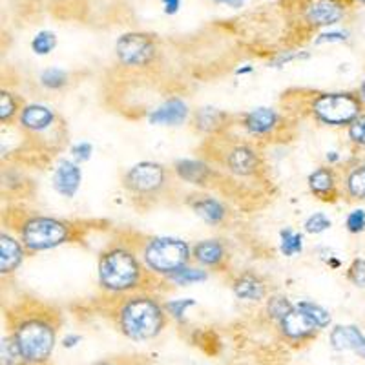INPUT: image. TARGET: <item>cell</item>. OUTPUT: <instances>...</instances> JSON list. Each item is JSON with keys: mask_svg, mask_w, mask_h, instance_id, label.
I'll return each instance as SVG.
<instances>
[{"mask_svg": "<svg viewBox=\"0 0 365 365\" xmlns=\"http://www.w3.org/2000/svg\"><path fill=\"white\" fill-rule=\"evenodd\" d=\"M232 292L243 302H262L267 298V283L259 274L245 270L232 282Z\"/></svg>", "mask_w": 365, "mask_h": 365, "instance_id": "cell-21", "label": "cell"}, {"mask_svg": "<svg viewBox=\"0 0 365 365\" xmlns=\"http://www.w3.org/2000/svg\"><path fill=\"white\" fill-rule=\"evenodd\" d=\"M0 365H26L11 334L2 338V345H0Z\"/></svg>", "mask_w": 365, "mask_h": 365, "instance_id": "cell-31", "label": "cell"}, {"mask_svg": "<svg viewBox=\"0 0 365 365\" xmlns=\"http://www.w3.org/2000/svg\"><path fill=\"white\" fill-rule=\"evenodd\" d=\"M170 182V172L155 161H141L123 175V188L135 197L150 200L161 194Z\"/></svg>", "mask_w": 365, "mask_h": 365, "instance_id": "cell-8", "label": "cell"}, {"mask_svg": "<svg viewBox=\"0 0 365 365\" xmlns=\"http://www.w3.org/2000/svg\"><path fill=\"white\" fill-rule=\"evenodd\" d=\"M345 8L338 0H309L303 8V19L311 28H329L344 19Z\"/></svg>", "mask_w": 365, "mask_h": 365, "instance_id": "cell-14", "label": "cell"}, {"mask_svg": "<svg viewBox=\"0 0 365 365\" xmlns=\"http://www.w3.org/2000/svg\"><path fill=\"white\" fill-rule=\"evenodd\" d=\"M228 120L230 115L217 108H212V106H205L200 108L194 115V128L200 130L201 133H207V135H216V133L227 132Z\"/></svg>", "mask_w": 365, "mask_h": 365, "instance_id": "cell-23", "label": "cell"}, {"mask_svg": "<svg viewBox=\"0 0 365 365\" xmlns=\"http://www.w3.org/2000/svg\"><path fill=\"white\" fill-rule=\"evenodd\" d=\"M188 117H190L188 104L179 97H170L148 113V123L155 126H179L187 123Z\"/></svg>", "mask_w": 365, "mask_h": 365, "instance_id": "cell-17", "label": "cell"}, {"mask_svg": "<svg viewBox=\"0 0 365 365\" xmlns=\"http://www.w3.org/2000/svg\"><path fill=\"white\" fill-rule=\"evenodd\" d=\"M188 207L201 217L207 225L212 227H217V225H223L227 221L228 210L220 200L212 197L208 194H194L187 200Z\"/></svg>", "mask_w": 365, "mask_h": 365, "instance_id": "cell-18", "label": "cell"}, {"mask_svg": "<svg viewBox=\"0 0 365 365\" xmlns=\"http://www.w3.org/2000/svg\"><path fill=\"white\" fill-rule=\"evenodd\" d=\"M81 182H83V170H81L77 161L63 159L53 170V175H51V185H53L55 192L66 197V200H71L79 192Z\"/></svg>", "mask_w": 365, "mask_h": 365, "instance_id": "cell-16", "label": "cell"}, {"mask_svg": "<svg viewBox=\"0 0 365 365\" xmlns=\"http://www.w3.org/2000/svg\"><path fill=\"white\" fill-rule=\"evenodd\" d=\"M38 83L46 90H63V88H66L70 84V73L66 70H63V68H48V70H44L38 75Z\"/></svg>", "mask_w": 365, "mask_h": 365, "instance_id": "cell-27", "label": "cell"}, {"mask_svg": "<svg viewBox=\"0 0 365 365\" xmlns=\"http://www.w3.org/2000/svg\"><path fill=\"white\" fill-rule=\"evenodd\" d=\"M190 307H195V299L185 298V299H170V302L165 303V309L168 312V316L178 322H182L185 319V314Z\"/></svg>", "mask_w": 365, "mask_h": 365, "instance_id": "cell-33", "label": "cell"}, {"mask_svg": "<svg viewBox=\"0 0 365 365\" xmlns=\"http://www.w3.org/2000/svg\"><path fill=\"white\" fill-rule=\"evenodd\" d=\"M208 279V272L205 270V267H182V269L175 270L174 274H170L166 282L174 283L178 287H188L192 283H203Z\"/></svg>", "mask_w": 365, "mask_h": 365, "instance_id": "cell-25", "label": "cell"}, {"mask_svg": "<svg viewBox=\"0 0 365 365\" xmlns=\"http://www.w3.org/2000/svg\"><path fill=\"white\" fill-rule=\"evenodd\" d=\"M212 2H216V4H223V6H230V8L237 9L241 6L245 4V0H212Z\"/></svg>", "mask_w": 365, "mask_h": 365, "instance_id": "cell-44", "label": "cell"}, {"mask_svg": "<svg viewBox=\"0 0 365 365\" xmlns=\"http://www.w3.org/2000/svg\"><path fill=\"white\" fill-rule=\"evenodd\" d=\"M331 225V220L325 216L324 212H316V214H312V216H309L307 220H305L303 228H305V232L309 234H322L325 232V230H329Z\"/></svg>", "mask_w": 365, "mask_h": 365, "instance_id": "cell-34", "label": "cell"}, {"mask_svg": "<svg viewBox=\"0 0 365 365\" xmlns=\"http://www.w3.org/2000/svg\"><path fill=\"white\" fill-rule=\"evenodd\" d=\"M163 6H165L166 15H175L179 11V6H181V0H161Z\"/></svg>", "mask_w": 365, "mask_h": 365, "instance_id": "cell-43", "label": "cell"}, {"mask_svg": "<svg viewBox=\"0 0 365 365\" xmlns=\"http://www.w3.org/2000/svg\"><path fill=\"white\" fill-rule=\"evenodd\" d=\"M210 152L205 154L207 161L223 168L227 174L237 179L259 178L263 172V159L256 146L247 141H234L223 133L208 135Z\"/></svg>", "mask_w": 365, "mask_h": 365, "instance_id": "cell-4", "label": "cell"}, {"mask_svg": "<svg viewBox=\"0 0 365 365\" xmlns=\"http://www.w3.org/2000/svg\"><path fill=\"white\" fill-rule=\"evenodd\" d=\"M329 340H331V347L334 351H351L360 358H365V334L356 325L332 327Z\"/></svg>", "mask_w": 365, "mask_h": 365, "instance_id": "cell-20", "label": "cell"}, {"mask_svg": "<svg viewBox=\"0 0 365 365\" xmlns=\"http://www.w3.org/2000/svg\"><path fill=\"white\" fill-rule=\"evenodd\" d=\"M345 192L351 200L365 201V165H358L347 172Z\"/></svg>", "mask_w": 365, "mask_h": 365, "instance_id": "cell-26", "label": "cell"}, {"mask_svg": "<svg viewBox=\"0 0 365 365\" xmlns=\"http://www.w3.org/2000/svg\"><path fill=\"white\" fill-rule=\"evenodd\" d=\"M26 247L22 245L21 237H15L9 232L0 234V274L2 276H9L13 274L24 262Z\"/></svg>", "mask_w": 365, "mask_h": 365, "instance_id": "cell-19", "label": "cell"}, {"mask_svg": "<svg viewBox=\"0 0 365 365\" xmlns=\"http://www.w3.org/2000/svg\"><path fill=\"white\" fill-rule=\"evenodd\" d=\"M241 126L256 139H276L285 130V117L274 108L259 106L240 117Z\"/></svg>", "mask_w": 365, "mask_h": 365, "instance_id": "cell-10", "label": "cell"}, {"mask_svg": "<svg viewBox=\"0 0 365 365\" xmlns=\"http://www.w3.org/2000/svg\"><path fill=\"white\" fill-rule=\"evenodd\" d=\"M279 250L283 256L292 257L303 250V236L299 232H294L292 228H283L279 232Z\"/></svg>", "mask_w": 365, "mask_h": 365, "instance_id": "cell-29", "label": "cell"}, {"mask_svg": "<svg viewBox=\"0 0 365 365\" xmlns=\"http://www.w3.org/2000/svg\"><path fill=\"white\" fill-rule=\"evenodd\" d=\"M309 55L307 53H291V51H285V53H279L278 57H276V61H274V66H283V64L291 63V61H296V58H307Z\"/></svg>", "mask_w": 365, "mask_h": 365, "instance_id": "cell-41", "label": "cell"}, {"mask_svg": "<svg viewBox=\"0 0 365 365\" xmlns=\"http://www.w3.org/2000/svg\"><path fill=\"white\" fill-rule=\"evenodd\" d=\"M349 141L354 146H365V113H360L356 119L347 126Z\"/></svg>", "mask_w": 365, "mask_h": 365, "instance_id": "cell-35", "label": "cell"}, {"mask_svg": "<svg viewBox=\"0 0 365 365\" xmlns=\"http://www.w3.org/2000/svg\"><path fill=\"white\" fill-rule=\"evenodd\" d=\"M19 128L26 133V135L37 137V139H44L48 133L53 132L61 123H58L57 113L51 108L44 106V104H24L19 113Z\"/></svg>", "mask_w": 365, "mask_h": 365, "instance_id": "cell-11", "label": "cell"}, {"mask_svg": "<svg viewBox=\"0 0 365 365\" xmlns=\"http://www.w3.org/2000/svg\"><path fill=\"white\" fill-rule=\"evenodd\" d=\"M172 172L181 181L195 187H210L217 178V170L207 159H178L172 165Z\"/></svg>", "mask_w": 365, "mask_h": 365, "instance_id": "cell-13", "label": "cell"}, {"mask_svg": "<svg viewBox=\"0 0 365 365\" xmlns=\"http://www.w3.org/2000/svg\"><path fill=\"white\" fill-rule=\"evenodd\" d=\"M115 57L119 66L128 70H146L158 63L159 50L152 35L130 31L117 38Z\"/></svg>", "mask_w": 365, "mask_h": 365, "instance_id": "cell-9", "label": "cell"}, {"mask_svg": "<svg viewBox=\"0 0 365 365\" xmlns=\"http://www.w3.org/2000/svg\"><path fill=\"white\" fill-rule=\"evenodd\" d=\"M292 309H294V303L287 298V296L274 294L270 296V298H267L265 312L267 316H269V319H272V322H276V324H278L279 319H282L287 312L292 311Z\"/></svg>", "mask_w": 365, "mask_h": 365, "instance_id": "cell-30", "label": "cell"}, {"mask_svg": "<svg viewBox=\"0 0 365 365\" xmlns=\"http://www.w3.org/2000/svg\"><path fill=\"white\" fill-rule=\"evenodd\" d=\"M139 252L146 269L165 279L175 270L187 267L192 257V249L187 241L170 236L146 237Z\"/></svg>", "mask_w": 365, "mask_h": 365, "instance_id": "cell-7", "label": "cell"}, {"mask_svg": "<svg viewBox=\"0 0 365 365\" xmlns=\"http://www.w3.org/2000/svg\"><path fill=\"white\" fill-rule=\"evenodd\" d=\"M358 93H360L361 101H364V103H365V81H364V83H361V86H360V91H358Z\"/></svg>", "mask_w": 365, "mask_h": 365, "instance_id": "cell-46", "label": "cell"}, {"mask_svg": "<svg viewBox=\"0 0 365 365\" xmlns=\"http://www.w3.org/2000/svg\"><path fill=\"white\" fill-rule=\"evenodd\" d=\"M360 2H361V4H365V0H360Z\"/></svg>", "mask_w": 365, "mask_h": 365, "instance_id": "cell-47", "label": "cell"}, {"mask_svg": "<svg viewBox=\"0 0 365 365\" xmlns=\"http://www.w3.org/2000/svg\"><path fill=\"white\" fill-rule=\"evenodd\" d=\"M307 185L311 194L316 200L324 201V203H332L340 197V190H338V175L331 165L329 166H318L309 174Z\"/></svg>", "mask_w": 365, "mask_h": 365, "instance_id": "cell-15", "label": "cell"}, {"mask_svg": "<svg viewBox=\"0 0 365 365\" xmlns=\"http://www.w3.org/2000/svg\"><path fill=\"white\" fill-rule=\"evenodd\" d=\"M83 341V336L81 334H75V332H68L66 336L63 338V347L64 349H73Z\"/></svg>", "mask_w": 365, "mask_h": 365, "instance_id": "cell-42", "label": "cell"}, {"mask_svg": "<svg viewBox=\"0 0 365 365\" xmlns=\"http://www.w3.org/2000/svg\"><path fill=\"white\" fill-rule=\"evenodd\" d=\"M91 154H93V146H91V143L83 141L71 146V155H73V159L77 163L88 161V159L91 158Z\"/></svg>", "mask_w": 365, "mask_h": 365, "instance_id": "cell-38", "label": "cell"}, {"mask_svg": "<svg viewBox=\"0 0 365 365\" xmlns=\"http://www.w3.org/2000/svg\"><path fill=\"white\" fill-rule=\"evenodd\" d=\"M345 227L351 234H361L365 230V210L364 208H356L347 216L345 220Z\"/></svg>", "mask_w": 365, "mask_h": 365, "instance_id": "cell-37", "label": "cell"}, {"mask_svg": "<svg viewBox=\"0 0 365 365\" xmlns=\"http://www.w3.org/2000/svg\"><path fill=\"white\" fill-rule=\"evenodd\" d=\"M347 41V31H331V34H322L316 38V44H325V42H344Z\"/></svg>", "mask_w": 365, "mask_h": 365, "instance_id": "cell-40", "label": "cell"}, {"mask_svg": "<svg viewBox=\"0 0 365 365\" xmlns=\"http://www.w3.org/2000/svg\"><path fill=\"white\" fill-rule=\"evenodd\" d=\"M192 259L205 269H221L227 259V249L220 240L197 241L192 247Z\"/></svg>", "mask_w": 365, "mask_h": 365, "instance_id": "cell-22", "label": "cell"}, {"mask_svg": "<svg viewBox=\"0 0 365 365\" xmlns=\"http://www.w3.org/2000/svg\"><path fill=\"white\" fill-rule=\"evenodd\" d=\"M165 303L146 291L132 292L119 298L113 309V322L125 338L132 341L154 340L168 324Z\"/></svg>", "mask_w": 365, "mask_h": 365, "instance_id": "cell-3", "label": "cell"}, {"mask_svg": "<svg viewBox=\"0 0 365 365\" xmlns=\"http://www.w3.org/2000/svg\"><path fill=\"white\" fill-rule=\"evenodd\" d=\"M278 329L282 332V336L291 344H305V341L312 340L318 336V332L322 329L309 318L303 311H299L294 305L292 311L287 312L282 319L278 322Z\"/></svg>", "mask_w": 365, "mask_h": 365, "instance_id": "cell-12", "label": "cell"}, {"mask_svg": "<svg viewBox=\"0 0 365 365\" xmlns=\"http://www.w3.org/2000/svg\"><path fill=\"white\" fill-rule=\"evenodd\" d=\"M9 334L26 365H48L61 327L58 312L38 299H24L8 312Z\"/></svg>", "mask_w": 365, "mask_h": 365, "instance_id": "cell-1", "label": "cell"}, {"mask_svg": "<svg viewBox=\"0 0 365 365\" xmlns=\"http://www.w3.org/2000/svg\"><path fill=\"white\" fill-rule=\"evenodd\" d=\"M91 365H145V364H143V360H139V358L123 356V358H104V360H99Z\"/></svg>", "mask_w": 365, "mask_h": 365, "instance_id": "cell-39", "label": "cell"}, {"mask_svg": "<svg viewBox=\"0 0 365 365\" xmlns=\"http://www.w3.org/2000/svg\"><path fill=\"white\" fill-rule=\"evenodd\" d=\"M57 46V35L53 31H38L31 41V51L35 55H48L55 50Z\"/></svg>", "mask_w": 365, "mask_h": 365, "instance_id": "cell-32", "label": "cell"}, {"mask_svg": "<svg viewBox=\"0 0 365 365\" xmlns=\"http://www.w3.org/2000/svg\"><path fill=\"white\" fill-rule=\"evenodd\" d=\"M338 159H340V158H338L336 152H331V154H327V163H329V165H332V163H336Z\"/></svg>", "mask_w": 365, "mask_h": 365, "instance_id": "cell-45", "label": "cell"}, {"mask_svg": "<svg viewBox=\"0 0 365 365\" xmlns=\"http://www.w3.org/2000/svg\"><path fill=\"white\" fill-rule=\"evenodd\" d=\"M361 110L364 101L353 91H316L307 103L309 115L325 126H349Z\"/></svg>", "mask_w": 365, "mask_h": 365, "instance_id": "cell-6", "label": "cell"}, {"mask_svg": "<svg viewBox=\"0 0 365 365\" xmlns=\"http://www.w3.org/2000/svg\"><path fill=\"white\" fill-rule=\"evenodd\" d=\"M21 110V99L13 91H0V123L2 125H11V123H15L19 119Z\"/></svg>", "mask_w": 365, "mask_h": 365, "instance_id": "cell-24", "label": "cell"}, {"mask_svg": "<svg viewBox=\"0 0 365 365\" xmlns=\"http://www.w3.org/2000/svg\"><path fill=\"white\" fill-rule=\"evenodd\" d=\"M296 307H298L299 311L305 312V314H307L309 318H311L312 322H314V324L322 329V331H324V329H327L329 325L332 324L331 312H329L327 309L322 307V305H318V303L309 302V299H302V302L296 303Z\"/></svg>", "mask_w": 365, "mask_h": 365, "instance_id": "cell-28", "label": "cell"}, {"mask_svg": "<svg viewBox=\"0 0 365 365\" xmlns=\"http://www.w3.org/2000/svg\"><path fill=\"white\" fill-rule=\"evenodd\" d=\"M17 232L28 254H35L57 249V247L73 241L77 237V227L70 221L58 220V217L29 214V216L22 217Z\"/></svg>", "mask_w": 365, "mask_h": 365, "instance_id": "cell-5", "label": "cell"}, {"mask_svg": "<svg viewBox=\"0 0 365 365\" xmlns=\"http://www.w3.org/2000/svg\"><path fill=\"white\" fill-rule=\"evenodd\" d=\"M347 279L358 289H365V259L358 257L347 269Z\"/></svg>", "mask_w": 365, "mask_h": 365, "instance_id": "cell-36", "label": "cell"}, {"mask_svg": "<svg viewBox=\"0 0 365 365\" xmlns=\"http://www.w3.org/2000/svg\"><path fill=\"white\" fill-rule=\"evenodd\" d=\"M150 278H158L146 269L137 247L130 240H117L104 247L97 262L99 289L110 296H125L146 291Z\"/></svg>", "mask_w": 365, "mask_h": 365, "instance_id": "cell-2", "label": "cell"}]
</instances>
